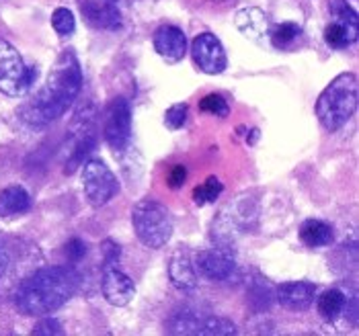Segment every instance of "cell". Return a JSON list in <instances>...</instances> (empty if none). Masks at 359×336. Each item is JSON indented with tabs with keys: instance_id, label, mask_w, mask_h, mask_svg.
Segmentation results:
<instances>
[{
	"instance_id": "7c38bea8",
	"label": "cell",
	"mask_w": 359,
	"mask_h": 336,
	"mask_svg": "<svg viewBox=\"0 0 359 336\" xmlns=\"http://www.w3.org/2000/svg\"><path fill=\"white\" fill-rule=\"evenodd\" d=\"M154 50L163 56L168 64L181 62L187 54V37L175 25H163L154 33Z\"/></svg>"
},
{
	"instance_id": "d6986e66",
	"label": "cell",
	"mask_w": 359,
	"mask_h": 336,
	"mask_svg": "<svg viewBox=\"0 0 359 336\" xmlns=\"http://www.w3.org/2000/svg\"><path fill=\"white\" fill-rule=\"evenodd\" d=\"M329 10H331L332 21L343 25L349 31V35L353 37V41H358L359 19L358 13L349 6V2H345V0H329Z\"/></svg>"
},
{
	"instance_id": "603a6c76",
	"label": "cell",
	"mask_w": 359,
	"mask_h": 336,
	"mask_svg": "<svg viewBox=\"0 0 359 336\" xmlns=\"http://www.w3.org/2000/svg\"><path fill=\"white\" fill-rule=\"evenodd\" d=\"M302 29L296 23H281L279 27H276L269 33V39L276 48H287L292 41H296L300 37Z\"/></svg>"
},
{
	"instance_id": "f546056e",
	"label": "cell",
	"mask_w": 359,
	"mask_h": 336,
	"mask_svg": "<svg viewBox=\"0 0 359 336\" xmlns=\"http://www.w3.org/2000/svg\"><path fill=\"white\" fill-rule=\"evenodd\" d=\"M66 251H68V258H70V260H81L84 254H86V246L83 244V240L74 238V240L68 242Z\"/></svg>"
},
{
	"instance_id": "ba28073f",
	"label": "cell",
	"mask_w": 359,
	"mask_h": 336,
	"mask_svg": "<svg viewBox=\"0 0 359 336\" xmlns=\"http://www.w3.org/2000/svg\"><path fill=\"white\" fill-rule=\"evenodd\" d=\"M191 54L197 68L205 74H222L226 70V52L220 39L212 33H201L195 37Z\"/></svg>"
},
{
	"instance_id": "f1b7e54d",
	"label": "cell",
	"mask_w": 359,
	"mask_h": 336,
	"mask_svg": "<svg viewBox=\"0 0 359 336\" xmlns=\"http://www.w3.org/2000/svg\"><path fill=\"white\" fill-rule=\"evenodd\" d=\"M33 335H62V326L55 320H41L33 328Z\"/></svg>"
},
{
	"instance_id": "5b68a950",
	"label": "cell",
	"mask_w": 359,
	"mask_h": 336,
	"mask_svg": "<svg viewBox=\"0 0 359 336\" xmlns=\"http://www.w3.org/2000/svg\"><path fill=\"white\" fill-rule=\"evenodd\" d=\"M33 84V70H29L21 54L4 39H0V92L6 97H23Z\"/></svg>"
},
{
	"instance_id": "2e32d148",
	"label": "cell",
	"mask_w": 359,
	"mask_h": 336,
	"mask_svg": "<svg viewBox=\"0 0 359 336\" xmlns=\"http://www.w3.org/2000/svg\"><path fill=\"white\" fill-rule=\"evenodd\" d=\"M29 205H31V197L25 187L21 185L6 187L0 193V218H13V216L25 214Z\"/></svg>"
},
{
	"instance_id": "d4e9b609",
	"label": "cell",
	"mask_w": 359,
	"mask_h": 336,
	"mask_svg": "<svg viewBox=\"0 0 359 336\" xmlns=\"http://www.w3.org/2000/svg\"><path fill=\"white\" fill-rule=\"evenodd\" d=\"M199 111L210 113V115H216V117H228L230 107L220 94H208V97H203L199 101Z\"/></svg>"
},
{
	"instance_id": "44dd1931",
	"label": "cell",
	"mask_w": 359,
	"mask_h": 336,
	"mask_svg": "<svg viewBox=\"0 0 359 336\" xmlns=\"http://www.w3.org/2000/svg\"><path fill=\"white\" fill-rule=\"evenodd\" d=\"M236 326L228 318H218V316H203V322L199 326V335L203 336H230L236 335Z\"/></svg>"
},
{
	"instance_id": "83f0119b",
	"label": "cell",
	"mask_w": 359,
	"mask_h": 336,
	"mask_svg": "<svg viewBox=\"0 0 359 336\" xmlns=\"http://www.w3.org/2000/svg\"><path fill=\"white\" fill-rule=\"evenodd\" d=\"M185 181H187V168L181 167V164L170 168V172L166 176V183L170 189H181L185 185Z\"/></svg>"
},
{
	"instance_id": "9a60e30c",
	"label": "cell",
	"mask_w": 359,
	"mask_h": 336,
	"mask_svg": "<svg viewBox=\"0 0 359 336\" xmlns=\"http://www.w3.org/2000/svg\"><path fill=\"white\" fill-rule=\"evenodd\" d=\"M168 277L181 291H195L197 287V271L187 254L175 252L168 262Z\"/></svg>"
},
{
	"instance_id": "4dcf8cb0",
	"label": "cell",
	"mask_w": 359,
	"mask_h": 336,
	"mask_svg": "<svg viewBox=\"0 0 359 336\" xmlns=\"http://www.w3.org/2000/svg\"><path fill=\"white\" fill-rule=\"evenodd\" d=\"M6 269H8V256H6V252L0 248V281L4 277Z\"/></svg>"
},
{
	"instance_id": "4fadbf2b",
	"label": "cell",
	"mask_w": 359,
	"mask_h": 336,
	"mask_svg": "<svg viewBox=\"0 0 359 336\" xmlns=\"http://www.w3.org/2000/svg\"><path fill=\"white\" fill-rule=\"evenodd\" d=\"M234 23H236L238 31L245 37L252 39V41H265V39H269V33H271L269 19H267V15L261 8L247 6V8L238 10L236 17H234Z\"/></svg>"
},
{
	"instance_id": "cb8c5ba5",
	"label": "cell",
	"mask_w": 359,
	"mask_h": 336,
	"mask_svg": "<svg viewBox=\"0 0 359 336\" xmlns=\"http://www.w3.org/2000/svg\"><path fill=\"white\" fill-rule=\"evenodd\" d=\"M325 41H327L331 48H334V50H343V48L355 43L353 37L349 35V31L343 27V25L334 23V21H332L329 27L325 29Z\"/></svg>"
},
{
	"instance_id": "30bf717a",
	"label": "cell",
	"mask_w": 359,
	"mask_h": 336,
	"mask_svg": "<svg viewBox=\"0 0 359 336\" xmlns=\"http://www.w3.org/2000/svg\"><path fill=\"white\" fill-rule=\"evenodd\" d=\"M101 291L111 306L123 308L134 300L136 285L123 271L117 269V265H105L103 279H101Z\"/></svg>"
},
{
	"instance_id": "ac0fdd59",
	"label": "cell",
	"mask_w": 359,
	"mask_h": 336,
	"mask_svg": "<svg viewBox=\"0 0 359 336\" xmlns=\"http://www.w3.org/2000/svg\"><path fill=\"white\" fill-rule=\"evenodd\" d=\"M316 306H318V314L323 316V320L332 322L341 316V312L347 306V300L343 295L341 289H327L318 295L316 300Z\"/></svg>"
},
{
	"instance_id": "8fae6325",
	"label": "cell",
	"mask_w": 359,
	"mask_h": 336,
	"mask_svg": "<svg viewBox=\"0 0 359 336\" xmlns=\"http://www.w3.org/2000/svg\"><path fill=\"white\" fill-rule=\"evenodd\" d=\"M277 304L290 312H306L316 300V285L306 281H287L277 287Z\"/></svg>"
},
{
	"instance_id": "4316f807",
	"label": "cell",
	"mask_w": 359,
	"mask_h": 336,
	"mask_svg": "<svg viewBox=\"0 0 359 336\" xmlns=\"http://www.w3.org/2000/svg\"><path fill=\"white\" fill-rule=\"evenodd\" d=\"M187 105L185 103H179V105H172L165 115V123L168 130H179V127H183L185 125V121H187Z\"/></svg>"
},
{
	"instance_id": "277c9868",
	"label": "cell",
	"mask_w": 359,
	"mask_h": 336,
	"mask_svg": "<svg viewBox=\"0 0 359 336\" xmlns=\"http://www.w3.org/2000/svg\"><path fill=\"white\" fill-rule=\"evenodd\" d=\"M132 224L138 240L148 248H161L172 236V218L163 203L142 199L132 209Z\"/></svg>"
},
{
	"instance_id": "484cf974",
	"label": "cell",
	"mask_w": 359,
	"mask_h": 336,
	"mask_svg": "<svg viewBox=\"0 0 359 336\" xmlns=\"http://www.w3.org/2000/svg\"><path fill=\"white\" fill-rule=\"evenodd\" d=\"M52 25L60 33V35H70L74 33V27H76V21H74V15L68 10V8H55L54 15H52Z\"/></svg>"
},
{
	"instance_id": "1f68e13d",
	"label": "cell",
	"mask_w": 359,
	"mask_h": 336,
	"mask_svg": "<svg viewBox=\"0 0 359 336\" xmlns=\"http://www.w3.org/2000/svg\"><path fill=\"white\" fill-rule=\"evenodd\" d=\"M107 2H117V0H107Z\"/></svg>"
},
{
	"instance_id": "e0dca14e",
	"label": "cell",
	"mask_w": 359,
	"mask_h": 336,
	"mask_svg": "<svg viewBox=\"0 0 359 336\" xmlns=\"http://www.w3.org/2000/svg\"><path fill=\"white\" fill-rule=\"evenodd\" d=\"M300 240L310 248L329 246L334 240V230L331 224H327L323 220H306L300 227Z\"/></svg>"
},
{
	"instance_id": "9c48e42d",
	"label": "cell",
	"mask_w": 359,
	"mask_h": 336,
	"mask_svg": "<svg viewBox=\"0 0 359 336\" xmlns=\"http://www.w3.org/2000/svg\"><path fill=\"white\" fill-rule=\"evenodd\" d=\"M195 265H197L195 271H199L203 277L212 281H224L234 273L236 256L228 246H214V248L199 252Z\"/></svg>"
},
{
	"instance_id": "ffe728a7",
	"label": "cell",
	"mask_w": 359,
	"mask_h": 336,
	"mask_svg": "<svg viewBox=\"0 0 359 336\" xmlns=\"http://www.w3.org/2000/svg\"><path fill=\"white\" fill-rule=\"evenodd\" d=\"M203 322V316H199L194 309H179L170 318V332L175 335H199V326Z\"/></svg>"
},
{
	"instance_id": "8992f818",
	"label": "cell",
	"mask_w": 359,
	"mask_h": 336,
	"mask_svg": "<svg viewBox=\"0 0 359 336\" xmlns=\"http://www.w3.org/2000/svg\"><path fill=\"white\" fill-rule=\"evenodd\" d=\"M83 189L93 207H103L119 193V183L103 160H88L83 167Z\"/></svg>"
},
{
	"instance_id": "3957f363",
	"label": "cell",
	"mask_w": 359,
	"mask_h": 336,
	"mask_svg": "<svg viewBox=\"0 0 359 336\" xmlns=\"http://www.w3.org/2000/svg\"><path fill=\"white\" fill-rule=\"evenodd\" d=\"M358 78L353 72H343L332 80L316 101V117L325 130L334 132L349 123L358 111Z\"/></svg>"
},
{
	"instance_id": "52a82bcc",
	"label": "cell",
	"mask_w": 359,
	"mask_h": 336,
	"mask_svg": "<svg viewBox=\"0 0 359 336\" xmlns=\"http://www.w3.org/2000/svg\"><path fill=\"white\" fill-rule=\"evenodd\" d=\"M103 138L111 150L121 152L132 138V109L128 99L117 97L107 105L103 119Z\"/></svg>"
},
{
	"instance_id": "5bb4252c",
	"label": "cell",
	"mask_w": 359,
	"mask_h": 336,
	"mask_svg": "<svg viewBox=\"0 0 359 336\" xmlns=\"http://www.w3.org/2000/svg\"><path fill=\"white\" fill-rule=\"evenodd\" d=\"M84 19L99 29H119L121 27V15L113 6V2L101 0H84L83 2Z\"/></svg>"
},
{
	"instance_id": "7402d4cb",
	"label": "cell",
	"mask_w": 359,
	"mask_h": 336,
	"mask_svg": "<svg viewBox=\"0 0 359 336\" xmlns=\"http://www.w3.org/2000/svg\"><path fill=\"white\" fill-rule=\"evenodd\" d=\"M224 191V185L216 176H210L203 185H197L194 189V201L197 205H208V203H214L218 201V197Z\"/></svg>"
},
{
	"instance_id": "7a4b0ae2",
	"label": "cell",
	"mask_w": 359,
	"mask_h": 336,
	"mask_svg": "<svg viewBox=\"0 0 359 336\" xmlns=\"http://www.w3.org/2000/svg\"><path fill=\"white\" fill-rule=\"evenodd\" d=\"M79 275L66 267L39 269L31 277L21 281L15 293V306L21 314L41 318L60 309L76 291Z\"/></svg>"
},
{
	"instance_id": "6da1fadb",
	"label": "cell",
	"mask_w": 359,
	"mask_h": 336,
	"mask_svg": "<svg viewBox=\"0 0 359 336\" xmlns=\"http://www.w3.org/2000/svg\"><path fill=\"white\" fill-rule=\"evenodd\" d=\"M83 88V70L74 52H62L46 84L23 107V117L31 125H48L72 107Z\"/></svg>"
}]
</instances>
